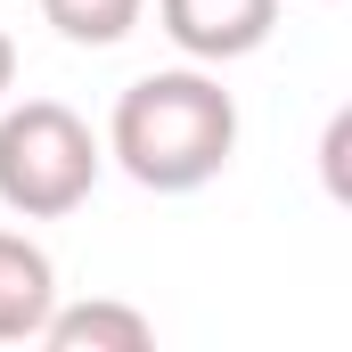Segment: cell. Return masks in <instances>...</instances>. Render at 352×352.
<instances>
[{"label":"cell","mask_w":352,"mask_h":352,"mask_svg":"<svg viewBox=\"0 0 352 352\" xmlns=\"http://www.w3.org/2000/svg\"><path fill=\"white\" fill-rule=\"evenodd\" d=\"M50 303H58V263L25 230H0V344H33Z\"/></svg>","instance_id":"cell-5"},{"label":"cell","mask_w":352,"mask_h":352,"mask_svg":"<svg viewBox=\"0 0 352 352\" xmlns=\"http://www.w3.org/2000/svg\"><path fill=\"white\" fill-rule=\"evenodd\" d=\"M8 90H16V41L0 33V98H8Z\"/></svg>","instance_id":"cell-8"},{"label":"cell","mask_w":352,"mask_h":352,"mask_svg":"<svg viewBox=\"0 0 352 352\" xmlns=\"http://www.w3.org/2000/svg\"><path fill=\"white\" fill-rule=\"evenodd\" d=\"M41 16H50L74 50H115V41L148 16V0H41Z\"/></svg>","instance_id":"cell-6"},{"label":"cell","mask_w":352,"mask_h":352,"mask_svg":"<svg viewBox=\"0 0 352 352\" xmlns=\"http://www.w3.org/2000/svg\"><path fill=\"white\" fill-rule=\"evenodd\" d=\"M33 344H50V352H148L156 344V320L131 311V303H115V295H90V303H50V320H41Z\"/></svg>","instance_id":"cell-4"},{"label":"cell","mask_w":352,"mask_h":352,"mask_svg":"<svg viewBox=\"0 0 352 352\" xmlns=\"http://www.w3.org/2000/svg\"><path fill=\"white\" fill-rule=\"evenodd\" d=\"M156 25L188 66H238L278 33V0H156Z\"/></svg>","instance_id":"cell-3"},{"label":"cell","mask_w":352,"mask_h":352,"mask_svg":"<svg viewBox=\"0 0 352 352\" xmlns=\"http://www.w3.org/2000/svg\"><path fill=\"white\" fill-rule=\"evenodd\" d=\"M98 131L66 98H0V205L16 221H66L98 188Z\"/></svg>","instance_id":"cell-2"},{"label":"cell","mask_w":352,"mask_h":352,"mask_svg":"<svg viewBox=\"0 0 352 352\" xmlns=\"http://www.w3.org/2000/svg\"><path fill=\"white\" fill-rule=\"evenodd\" d=\"M123 173L156 197H188L238 156V98L213 82L205 66H164L115 98L107 140H98Z\"/></svg>","instance_id":"cell-1"},{"label":"cell","mask_w":352,"mask_h":352,"mask_svg":"<svg viewBox=\"0 0 352 352\" xmlns=\"http://www.w3.org/2000/svg\"><path fill=\"white\" fill-rule=\"evenodd\" d=\"M344 140H352V115H336V123H328V148H320V156H328V188H336V197H344Z\"/></svg>","instance_id":"cell-7"}]
</instances>
